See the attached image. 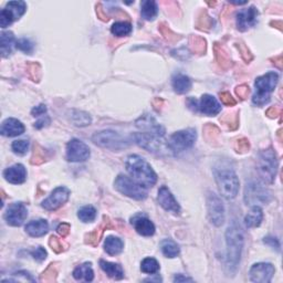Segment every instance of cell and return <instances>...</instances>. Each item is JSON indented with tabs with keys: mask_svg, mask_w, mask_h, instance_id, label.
<instances>
[{
	"mask_svg": "<svg viewBox=\"0 0 283 283\" xmlns=\"http://www.w3.org/2000/svg\"><path fill=\"white\" fill-rule=\"evenodd\" d=\"M126 170L139 184L146 188L153 187L157 182V175L144 158L138 155H130L125 163Z\"/></svg>",
	"mask_w": 283,
	"mask_h": 283,
	"instance_id": "cell-1",
	"label": "cell"
},
{
	"mask_svg": "<svg viewBox=\"0 0 283 283\" xmlns=\"http://www.w3.org/2000/svg\"><path fill=\"white\" fill-rule=\"evenodd\" d=\"M227 241V266L229 271L234 272L240 264L241 252L244 248V233L236 222L229 226L226 233Z\"/></svg>",
	"mask_w": 283,
	"mask_h": 283,
	"instance_id": "cell-2",
	"label": "cell"
},
{
	"mask_svg": "<svg viewBox=\"0 0 283 283\" xmlns=\"http://www.w3.org/2000/svg\"><path fill=\"white\" fill-rule=\"evenodd\" d=\"M279 75L276 72H268L257 78L254 82L257 92L253 95L252 103L257 106H264L270 102V95L278 84Z\"/></svg>",
	"mask_w": 283,
	"mask_h": 283,
	"instance_id": "cell-3",
	"label": "cell"
},
{
	"mask_svg": "<svg viewBox=\"0 0 283 283\" xmlns=\"http://www.w3.org/2000/svg\"><path fill=\"white\" fill-rule=\"evenodd\" d=\"M258 173L266 184H272L278 170V159L272 149L265 150L259 154L257 163Z\"/></svg>",
	"mask_w": 283,
	"mask_h": 283,
	"instance_id": "cell-4",
	"label": "cell"
},
{
	"mask_svg": "<svg viewBox=\"0 0 283 283\" xmlns=\"http://www.w3.org/2000/svg\"><path fill=\"white\" fill-rule=\"evenodd\" d=\"M216 182L220 194L227 199H233L238 195L239 179L236 173L230 169L216 171Z\"/></svg>",
	"mask_w": 283,
	"mask_h": 283,
	"instance_id": "cell-5",
	"label": "cell"
},
{
	"mask_svg": "<svg viewBox=\"0 0 283 283\" xmlns=\"http://www.w3.org/2000/svg\"><path fill=\"white\" fill-rule=\"evenodd\" d=\"M114 186L121 194L136 200H143L147 197L146 187L125 175H118L114 182Z\"/></svg>",
	"mask_w": 283,
	"mask_h": 283,
	"instance_id": "cell-6",
	"label": "cell"
},
{
	"mask_svg": "<svg viewBox=\"0 0 283 283\" xmlns=\"http://www.w3.org/2000/svg\"><path fill=\"white\" fill-rule=\"evenodd\" d=\"M132 138H134L136 144L154 154H169V151H171L168 143L166 144L165 141L162 139V136L150 133H136L133 135Z\"/></svg>",
	"mask_w": 283,
	"mask_h": 283,
	"instance_id": "cell-7",
	"label": "cell"
},
{
	"mask_svg": "<svg viewBox=\"0 0 283 283\" xmlns=\"http://www.w3.org/2000/svg\"><path fill=\"white\" fill-rule=\"evenodd\" d=\"M93 142L95 144L112 150H121L130 146V141L122 137L114 131H101L93 135Z\"/></svg>",
	"mask_w": 283,
	"mask_h": 283,
	"instance_id": "cell-8",
	"label": "cell"
},
{
	"mask_svg": "<svg viewBox=\"0 0 283 283\" xmlns=\"http://www.w3.org/2000/svg\"><path fill=\"white\" fill-rule=\"evenodd\" d=\"M196 138L197 133L194 129L183 130L171 135L168 141V146L171 151L179 153V151L193 147L195 142H196Z\"/></svg>",
	"mask_w": 283,
	"mask_h": 283,
	"instance_id": "cell-9",
	"label": "cell"
},
{
	"mask_svg": "<svg viewBox=\"0 0 283 283\" xmlns=\"http://www.w3.org/2000/svg\"><path fill=\"white\" fill-rule=\"evenodd\" d=\"M27 5L25 1H9L0 13V26L7 28L16 20L20 19L26 13Z\"/></svg>",
	"mask_w": 283,
	"mask_h": 283,
	"instance_id": "cell-10",
	"label": "cell"
},
{
	"mask_svg": "<svg viewBox=\"0 0 283 283\" xmlns=\"http://www.w3.org/2000/svg\"><path fill=\"white\" fill-rule=\"evenodd\" d=\"M269 200L270 193L266 187L254 182L247 184L245 190V201L247 205L257 206V204H266Z\"/></svg>",
	"mask_w": 283,
	"mask_h": 283,
	"instance_id": "cell-11",
	"label": "cell"
},
{
	"mask_svg": "<svg viewBox=\"0 0 283 283\" xmlns=\"http://www.w3.org/2000/svg\"><path fill=\"white\" fill-rule=\"evenodd\" d=\"M207 210L211 224L215 226H221L225 221V207L221 199L216 194L209 193L207 196Z\"/></svg>",
	"mask_w": 283,
	"mask_h": 283,
	"instance_id": "cell-12",
	"label": "cell"
},
{
	"mask_svg": "<svg viewBox=\"0 0 283 283\" xmlns=\"http://www.w3.org/2000/svg\"><path fill=\"white\" fill-rule=\"evenodd\" d=\"M90 149L85 143L73 138L67 145V159L69 162H85L90 157Z\"/></svg>",
	"mask_w": 283,
	"mask_h": 283,
	"instance_id": "cell-13",
	"label": "cell"
},
{
	"mask_svg": "<svg viewBox=\"0 0 283 283\" xmlns=\"http://www.w3.org/2000/svg\"><path fill=\"white\" fill-rule=\"evenodd\" d=\"M70 197V190L67 187H58L55 188L52 194L48 197L46 200L42 201V208L49 211H54L66 204L69 200Z\"/></svg>",
	"mask_w": 283,
	"mask_h": 283,
	"instance_id": "cell-14",
	"label": "cell"
},
{
	"mask_svg": "<svg viewBox=\"0 0 283 283\" xmlns=\"http://www.w3.org/2000/svg\"><path fill=\"white\" fill-rule=\"evenodd\" d=\"M28 217V209L22 202H15L8 207L5 213V220L8 225L13 227H20Z\"/></svg>",
	"mask_w": 283,
	"mask_h": 283,
	"instance_id": "cell-15",
	"label": "cell"
},
{
	"mask_svg": "<svg viewBox=\"0 0 283 283\" xmlns=\"http://www.w3.org/2000/svg\"><path fill=\"white\" fill-rule=\"evenodd\" d=\"M274 266L266 262L254 264L249 271L250 280L257 283H269L274 274Z\"/></svg>",
	"mask_w": 283,
	"mask_h": 283,
	"instance_id": "cell-16",
	"label": "cell"
},
{
	"mask_svg": "<svg viewBox=\"0 0 283 283\" xmlns=\"http://www.w3.org/2000/svg\"><path fill=\"white\" fill-rule=\"evenodd\" d=\"M259 11L256 7L251 6L247 9H242L237 15V27L240 31H247L251 27L256 26L258 21Z\"/></svg>",
	"mask_w": 283,
	"mask_h": 283,
	"instance_id": "cell-17",
	"label": "cell"
},
{
	"mask_svg": "<svg viewBox=\"0 0 283 283\" xmlns=\"http://www.w3.org/2000/svg\"><path fill=\"white\" fill-rule=\"evenodd\" d=\"M157 200L163 208L169 213H173L175 215H178L181 213V207H179L178 202L173 194L170 193V190L167 188L166 186H162L158 190V196Z\"/></svg>",
	"mask_w": 283,
	"mask_h": 283,
	"instance_id": "cell-18",
	"label": "cell"
},
{
	"mask_svg": "<svg viewBox=\"0 0 283 283\" xmlns=\"http://www.w3.org/2000/svg\"><path fill=\"white\" fill-rule=\"evenodd\" d=\"M197 109L200 111L201 113L208 117H215L220 113L221 105L219 104V102L216 100V98L213 97L210 94H204L199 101Z\"/></svg>",
	"mask_w": 283,
	"mask_h": 283,
	"instance_id": "cell-19",
	"label": "cell"
},
{
	"mask_svg": "<svg viewBox=\"0 0 283 283\" xmlns=\"http://www.w3.org/2000/svg\"><path fill=\"white\" fill-rule=\"evenodd\" d=\"M112 228H114V226L112 225L111 219L109 217L104 216L103 217L102 222L99 225L98 228L94 229L92 233H90L89 234H86L85 244L92 246V247H97L99 245L100 240L102 239V236H103V233H104V231L112 229Z\"/></svg>",
	"mask_w": 283,
	"mask_h": 283,
	"instance_id": "cell-20",
	"label": "cell"
},
{
	"mask_svg": "<svg viewBox=\"0 0 283 283\" xmlns=\"http://www.w3.org/2000/svg\"><path fill=\"white\" fill-rule=\"evenodd\" d=\"M3 177L10 184H22V183H25L27 178V170L23 165L16 164L3 170Z\"/></svg>",
	"mask_w": 283,
	"mask_h": 283,
	"instance_id": "cell-21",
	"label": "cell"
},
{
	"mask_svg": "<svg viewBox=\"0 0 283 283\" xmlns=\"http://www.w3.org/2000/svg\"><path fill=\"white\" fill-rule=\"evenodd\" d=\"M136 126L139 129L146 131V133L157 135V136H164L165 129L161 124L155 121L154 117H150V115H145V117H141L136 121Z\"/></svg>",
	"mask_w": 283,
	"mask_h": 283,
	"instance_id": "cell-22",
	"label": "cell"
},
{
	"mask_svg": "<svg viewBox=\"0 0 283 283\" xmlns=\"http://www.w3.org/2000/svg\"><path fill=\"white\" fill-rule=\"evenodd\" d=\"M131 224L133 225L136 233L144 237H150L155 233V226L149 218L144 216H135L131 219Z\"/></svg>",
	"mask_w": 283,
	"mask_h": 283,
	"instance_id": "cell-23",
	"label": "cell"
},
{
	"mask_svg": "<svg viewBox=\"0 0 283 283\" xmlns=\"http://www.w3.org/2000/svg\"><path fill=\"white\" fill-rule=\"evenodd\" d=\"M23 132H25V126L17 118L5 119L1 124V129H0L1 135L7 137L18 136V135H21Z\"/></svg>",
	"mask_w": 283,
	"mask_h": 283,
	"instance_id": "cell-24",
	"label": "cell"
},
{
	"mask_svg": "<svg viewBox=\"0 0 283 283\" xmlns=\"http://www.w3.org/2000/svg\"><path fill=\"white\" fill-rule=\"evenodd\" d=\"M26 231L31 237H42L48 233L49 231V224L45 219H38V220H33L26 226Z\"/></svg>",
	"mask_w": 283,
	"mask_h": 283,
	"instance_id": "cell-25",
	"label": "cell"
},
{
	"mask_svg": "<svg viewBox=\"0 0 283 283\" xmlns=\"http://www.w3.org/2000/svg\"><path fill=\"white\" fill-rule=\"evenodd\" d=\"M173 89L178 94H185L191 89V80L184 74H175L171 80Z\"/></svg>",
	"mask_w": 283,
	"mask_h": 283,
	"instance_id": "cell-26",
	"label": "cell"
},
{
	"mask_svg": "<svg viewBox=\"0 0 283 283\" xmlns=\"http://www.w3.org/2000/svg\"><path fill=\"white\" fill-rule=\"evenodd\" d=\"M73 278L79 281H93L94 272L92 269V264L91 262H85V264L77 266L73 271Z\"/></svg>",
	"mask_w": 283,
	"mask_h": 283,
	"instance_id": "cell-27",
	"label": "cell"
},
{
	"mask_svg": "<svg viewBox=\"0 0 283 283\" xmlns=\"http://www.w3.org/2000/svg\"><path fill=\"white\" fill-rule=\"evenodd\" d=\"M100 266L110 278L115 279V280H121L124 278V271L122 266L117 264H112V262L100 260Z\"/></svg>",
	"mask_w": 283,
	"mask_h": 283,
	"instance_id": "cell-28",
	"label": "cell"
},
{
	"mask_svg": "<svg viewBox=\"0 0 283 283\" xmlns=\"http://www.w3.org/2000/svg\"><path fill=\"white\" fill-rule=\"evenodd\" d=\"M214 52L215 58H216V61L219 67H220L222 70H228L231 67V58L225 48L221 45H219V43H215Z\"/></svg>",
	"mask_w": 283,
	"mask_h": 283,
	"instance_id": "cell-29",
	"label": "cell"
},
{
	"mask_svg": "<svg viewBox=\"0 0 283 283\" xmlns=\"http://www.w3.org/2000/svg\"><path fill=\"white\" fill-rule=\"evenodd\" d=\"M264 219V213L259 206H253L248 215L245 217V224L248 228H256L261 225Z\"/></svg>",
	"mask_w": 283,
	"mask_h": 283,
	"instance_id": "cell-30",
	"label": "cell"
},
{
	"mask_svg": "<svg viewBox=\"0 0 283 283\" xmlns=\"http://www.w3.org/2000/svg\"><path fill=\"white\" fill-rule=\"evenodd\" d=\"M123 248H124V244H123L121 239L113 236L106 237L104 242V250L110 256H117V254L122 252Z\"/></svg>",
	"mask_w": 283,
	"mask_h": 283,
	"instance_id": "cell-31",
	"label": "cell"
},
{
	"mask_svg": "<svg viewBox=\"0 0 283 283\" xmlns=\"http://www.w3.org/2000/svg\"><path fill=\"white\" fill-rule=\"evenodd\" d=\"M141 15L145 20H154L158 15V6L155 1L146 0L143 1L141 5Z\"/></svg>",
	"mask_w": 283,
	"mask_h": 283,
	"instance_id": "cell-32",
	"label": "cell"
},
{
	"mask_svg": "<svg viewBox=\"0 0 283 283\" xmlns=\"http://www.w3.org/2000/svg\"><path fill=\"white\" fill-rule=\"evenodd\" d=\"M1 55L2 58H6L10 55L11 50L15 45V35L11 31H3L1 33Z\"/></svg>",
	"mask_w": 283,
	"mask_h": 283,
	"instance_id": "cell-33",
	"label": "cell"
},
{
	"mask_svg": "<svg viewBox=\"0 0 283 283\" xmlns=\"http://www.w3.org/2000/svg\"><path fill=\"white\" fill-rule=\"evenodd\" d=\"M189 49L191 52L201 54L206 52L207 43L206 40L199 35H190L189 37Z\"/></svg>",
	"mask_w": 283,
	"mask_h": 283,
	"instance_id": "cell-34",
	"label": "cell"
},
{
	"mask_svg": "<svg viewBox=\"0 0 283 283\" xmlns=\"http://www.w3.org/2000/svg\"><path fill=\"white\" fill-rule=\"evenodd\" d=\"M111 33L117 37H127L132 33V25L124 21L115 22L111 28Z\"/></svg>",
	"mask_w": 283,
	"mask_h": 283,
	"instance_id": "cell-35",
	"label": "cell"
},
{
	"mask_svg": "<svg viewBox=\"0 0 283 283\" xmlns=\"http://www.w3.org/2000/svg\"><path fill=\"white\" fill-rule=\"evenodd\" d=\"M161 248L162 252L164 253V256L167 258H175L179 254L178 245L173 240H169V239H166V240L162 242Z\"/></svg>",
	"mask_w": 283,
	"mask_h": 283,
	"instance_id": "cell-36",
	"label": "cell"
},
{
	"mask_svg": "<svg viewBox=\"0 0 283 283\" xmlns=\"http://www.w3.org/2000/svg\"><path fill=\"white\" fill-rule=\"evenodd\" d=\"M27 73L30 80L34 82H39L42 77V69L41 66L38 62H29L27 63Z\"/></svg>",
	"mask_w": 283,
	"mask_h": 283,
	"instance_id": "cell-37",
	"label": "cell"
},
{
	"mask_svg": "<svg viewBox=\"0 0 283 283\" xmlns=\"http://www.w3.org/2000/svg\"><path fill=\"white\" fill-rule=\"evenodd\" d=\"M97 217V210L92 206H84L78 211V218L83 222H92Z\"/></svg>",
	"mask_w": 283,
	"mask_h": 283,
	"instance_id": "cell-38",
	"label": "cell"
},
{
	"mask_svg": "<svg viewBox=\"0 0 283 283\" xmlns=\"http://www.w3.org/2000/svg\"><path fill=\"white\" fill-rule=\"evenodd\" d=\"M47 151L43 150L39 144H34L33 157L30 159V163L33 165H41L47 161Z\"/></svg>",
	"mask_w": 283,
	"mask_h": 283,
	"instance_id": "cell-39",
	"label": "cell"
},
{
	"mask_svg": "<svg viewBox=\"0 0 283 283\" xmlns=\"http://www.w3.org/2000/svg\"><path fill=\"white\" fill-rule=\"evenodd\" d=\"M141 270H142V272H144V273L154 274L159 270V264L157 262L156 259L145 258L144 260L142 261Z\"/></svg>",
	"mask_w": 283,
	"mask_h": 283,
	"instance_id": "cell-40",
	"label": "cell"
},
{
	"mask_svg": "<svg viewBox=\"0 0 283 283\" xmlns=\"http://www.w3.org/2000/svg\"><path fill=\"white\" fill-rule=\"evenodd\" d=\"M72 122L77 126H87L91 124V117L89 114L82 112V111H73Z\"/></svg>",
	"mask_w": 283,
	"mask_h": 283,
	"instance_id": "cell-41",
	"label": "cell"
},
{
	"mask_svg": "<svg viewBox=\"0 0 283 283\" xmlns=\"http://www.w3.org/2000/svg\"><path fill=\"white\" fill-rule=\"evenodd\" d=\"M204 135L207 141H208L209 143H213L217 141L219 135H220V131H219V129L216 125L208 123V124H206L204 126Z\"/></svg>",
	"mask_w": 283,
	"mask_h": 283,
	"instance_id": "cell-42",
	"label": "cell"
},
{
	"mask_svg": "<svg viewBox=\"0 0 283 283\" xmlns=\"http://www.w3.org/2000/svg\"><path fill=\"white\" fill-rule=\"evenodd\" d=\"M220 122H222L225 125L228 126L229 130H236L239 125L238 112L231 113V114H226L224 117L220 118Z\"/></svg>",
	"mask_w": 283,
	"mask_h": 283,
	"instance_id": "cell-43",
	"label": "cell"
},
{
	"mask_svg": "<svg viewBox=\"0 0 283 283\" xmlns=\"http://www.w3.org/2000/svg\"><path fill=\"white\" fill-rule=\"evenodd\" d=\"M213 19H211L208 15H207L206 11H202L199 16L198 21H197V29L199 30H209L211 26H213Z\"/></svg>",
	"mask_w": 283,
	"mask_h": 283,
	"instance_id": "cell-44",
	"label": "cell"
},
{
	"mask_svg": "<svg viewBox=\"0 0 283 283\" xmlns=\"http://www.w3.org/2000/svg\"><path fill=\"white\" fill-rule=\"evenodd\" d=\"M11 149H13L14 153L18 155H25L28 149H29V141L28 139H18V141H15L11 145Z\"/></svg>",
	"mask_w": 283,
	"mask_h": 283,
	"instance_id": "cell-45",
	"label": "cell"
},
{
	"mask_svg": "<svg viewBox=\"0 0 283 283\" xmlns=\"http://www.w3.org/2000/svg\"><path fill=\"white\" fill-rule=\"evenodd\" d=\"M159 31H161L163 37H164L166 40H168L169 42H175V41H177V40H179V38H181L178 34L173 33V31L169 29V27L167 26L165 22H162L161 25H159Z\"/></svg>",
	"mask_w": 283,
	"mask_h": 283,
	"instance_id": "cell-46",
	"label": "cell"
},
{
	"mask_svg": "<svg viewBox=\"0 0 283 283\" xmlns=\"http://www.w3.org/2000/svg\"><path fill=\"white\" fill-rule=\"evenodd\" d=\"M16 48H17L18 50L22 51V52H25L27 54H31L33 52V43L30 41V40L28 39H19L18 41H16Z\"/></svg>",
	"mask_w": 283,
	"mask_h": 283,
	"instance_id": "cell-47",
	"label": "cell"
},
{
	"mask_svg": "<svg viewBox=\"0 0 283 283\" xmlns=\"http://www.w3.org/2000/svg\"><path fill=\"white\" fill-rule=\"evenodd\" d=\"M49 245L51 247V249H52L55 253H61L63 251H66L67 248V246L62 241V239H59L55 236H52L50 238Z\"/></svg>",
	"mask_w": 283,
	"mask_h": 283,
	"instance_id": "cell-48",
	"label": "cell"
},
{
	"mask_svg": "<svg viewBox=\"0 0 283 283\" xmlns=\"http://www.w3.org/2000/svg\"><path fill=\"white\" fill-rule=\"evenodd\" d=\"M57 274H58V271L57 269H55L54 265H50L46 269L45 272L41 274V277H40V281H46V282L55 281V279H57Z\"/></svg>",
	"mask_w": 283,
	"mask_h": 283,
	"instance_id": "cell-49",
	"label": "cell"
},
{
	"mask_svg": "<svg viewBox=\"0 0 283 283\" xmlns=\"http://www.w3.org/2000/svg\"><path fill=\"white\" fill-rule=\"evenodd\" d=\"M249 150H250V142L247 138H245V137L239 138L238 141L236 142L237 153L245 154V153H247V151H249Z\"/></svg>",
	"mask_w": 283,
	"mask_h": 283,
	"instance_id": "cell-50",
	"label": "cell"
},
{
	"mask_svg": "<svg viewBox=\"0 0 283 283\" xmlns=\"http://www.w3.org/2000/svg\"><path fill=\"white\" fill-rule=\"evenodd\" d=\"M30 253L31 256L33 257L34 260H37L39 262H42L48 256L47 250L45 248H42V247H38V248H35L33 251H31Z\"/></svg>",
	"mask_w": 283,
	"mask_h": 283,
	"instance_id": "cell-51",
	"label": "cell"
},
{
	"mask_svg": "<svg viewBox=\"0 0 283 283\" xmlns=\"http://www.w3.org/2000/svg\"><path fill=\"white\" fill-rule=\"evenodd\" d=\"M236 94H237V97L242 100H246L247 98L249 97V94H250V87L248 85H246V84H241V85H239L236 87Z\"/></svg>",
	"mask_w": 283,
	"mask_h": 283,
	"instance_id": "cell-52",
	"label": "cell"
},
{
	"mask_svg": "<svg viewBox=\"0 0 283 283\" xmlns=\"http://www.w3.org/2000/svg\"><path fill=\"white\" fill-rule=\"evenodd\" d=\"M237 47H238L239 51H240L242 59H244L246 62H250L251 60L253 59L252 54H251V52H250V50L244 45V43H238Z\"/></svg>",
	"mask_w": 283,
	"mask_h": 283,
	"instance_id": "cell-53",
	"label": "cell"
},
{
	"mask_svg": "<svg viewBox=\"0 0 283 283\" xmlns=\"http://www.w3.org/2000/svg\"><path fill=\"white\" fill-rule=\"evenodd\" d=\"M219 97H220L222 104H225L227 106H234V105H236V103H237L236 100L231 97V94L229 92H221L220 94H219Z\"/></svg>",
	"mask_w": 283,
	"mask_h": 283,
	"instance_id": "cell-54",
	"label": "cell"
},
{
	"mask_svg": "<svg viewBox=\"0 0 283 283\" xmlns=\"http://www.w3.org/2000/svg\"><path fill=\"white\" fill-rule=\"evenodd\" d=\"M70 230H71V226H70V224H67V222H62V224H60L57 228L58 233L62 238H66L67 234H69Z\"/></svg>",
	"mask_w": 283,
	"mask_h": 283,
	"instance_id": "cell-55",
	"label": "cell"
},
{
	"mask_svg": "<svg viewBox=\"0 0 283 283\" xmlns=\"http://www.w3.org/2000/svg\"><path fill=\"white\" fill-rule=\"evenodd\" d=\"M264 242H265L266 245L270 246L271 248L277 249L278 251L280 250V244H279V241H278L277 238H274V237H266L264 239Z\"/></svg>",
	"mask_w": 283,
	"mask_h": 283,
	"instance_id": "cell-56",
	"label": "cell"
},
{
	"mask_svg": "<svg viewBox=\"0 0 283 283\" xmlns=\"http://www.w3.org/2000/svg\"><path fill=\"white\" fill-rule=\"evenodd\" d=\"M47 112V106L45 104H40L38 106H34L33 110H31V114L33 117H40V115H43Z\"/></svg>",
	"mask_w": 283,
	"mask_h": 283,
	"instance_id": "cell-57",
	"label": "cell"
},
{
	"mask_svg": "<svg viewBox=\"0 0 283 283\" xmlns=\"http://www.w3.org/2000/svg\"><path fill=\"white\" fill-rule=\"evenodd\" d=\"M97 14H98V17L102 20V21H109L110 17L106 15V13H104V9H103L102 7V3H98L97 5Z\"/></svg>",
	"mask_w": 283,
	"mask_h": 283,
	"instance_id": "cell-58",
	"label": "cell"
},
{
	"mask_svg": "<svg viewBox=\"0 0 283 283\" xmlns=\"http://www.w3.org/2000/svg\"><path fill=\"white\" fill-rule=\"evenodd\" d=\"M266 117L270 118H276L281 114V109H279V107L277 106H271L270 109H268V111H266Z\"/></svg>",
	"mask_w": 283,
	"mask_h": 283,
	"instance_id": "cell-59",
	"label": "cell"
},
{
	"mask_svg": "<svg viewBox=\"0 0 283 283\" xmlns=\"http://www.w3.org/2000/svg\"><path fill=\"white\" fill-rule=\"evenodd\" d=\"M48 124H50V118L46 117H42L41 119H39L37 123H34V127L35 129H42V127L47 126Z\"/></svg>",
	"mask_w": 283,
	"mask_h": 283,
	"instance_id": "cell-60",
	"label": "cell"
},
{
	"mask_svg": "<svg viewBox=\"0 0 283 283\" xmlns=\"http://www.w3.org/2000/svg\"><path fill=\"white\" fill-rule=\"evenodd\" d=\"M186 281H190L191 282V281H193V279L184 277L183 274H177V276L174 278V282H186Z\"/></svg>",
	"mask_w": 283,
	"mask_h": 283,
	"instance_id": "cell-61",
	"label": "cell"
},
{
	"mask_svg": "<svg viewBox=\"0 0 283 283\" xmlns=\"http://www.w3.org/2000/svg\"><path fill=\"white\" fill-rule=\"evenodd\" d=\"M272 60V61H274L273 63L274 65H276L279 69H282V57L281 55H278V57H274V59H271Z\"/></svg>",
	"mask_w": 283,
	"mask_h": 283,
	"instance_id": "cell-62",
	"label": "cell"
},
{
	"mask_svg": "<svg viewBox=\"0 0 283 283\" xmlns=\"http://www.w3.org/2000/svg\"><path fill=\"white\" fill-rule=\"evenodd\" d=\"M230 3H233V5H246L247 1H241V2H239V1H229Z\"/></svg>",
	"mask_w": 283,
	"mask_h": 283,
	"instance_id": "cell-63",
	"label": "cell"
},
{
	"mask_svg": "<svg viewBox=\"0 0 283 283\" xmlns=\"http://www.w3.org/2000/svg\"><path fill=\"white\" fill-rule=\"evenodd\" d=\"M208 5L209 6H215V5H216V2H208Z\"/></svg>",
	"mask_w": 283,
	"mask_h": 283,
	"instance_id": "cell-64",
	"label": "cell"
}]
</instances>
